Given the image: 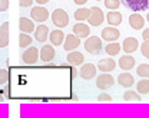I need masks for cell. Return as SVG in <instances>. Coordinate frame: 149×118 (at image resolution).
<instances>
[{
  "instance_id": "obj_5",
  "label": "cell",
  "mask_w": 149,
  "mask_h": 118,
  "mask_svg": "<svg viewBox=\"0 0 149 118\" xmlns=\"http://www.w3.org/2000/svg\"><path fill=\"white\" fill-rule=\"evenodd\" d=\"M113 84H115V78L112 77L109 72H102V75H99L96 78V86L99 89H102V91L113 86Z\"/></svg>"
},
{
  "instance_id": "obj_14",
  "label": "cell",
  "mask_w": 149,
  "mask_h": 118,
  "mask_svg": "<svg viewBox=\"0 0 149 118\" xmlns=\"http://www.w3.org/2000/svg\"><path fill=\"white\" fill-rule=\"evenodd\" d=\"M49 33H50L49 27H47L46 25H42V23H40L36 29H35V39H36L37 42H40V43H43V42L47 40Z\"/></svg>"
},
{
  "instance_id": "obj_31",
  "label": "cell",
  "mask_w": 149,
  "mask_h": 118,
  "mask_svg": "<svg viewBox=\"0 0 149 118\" xmlns=\"http://www.w3.org/2000/svg\"><path fill=\"white\" fill-rule=\"evenodd\" d=\"M9 45V33L0 30V48H6Z\"/></svg>"
},
{
  "instance_id": "obj_2",
  "label": "cell",
  "mask_w": 149,
  "mask_h": 118,
  "mask_svg": "<svg viewBox=\"0 0 149 118\" xmlns=\"http://www.w3.org/2000/svg\"><path fill=\"white\" fill-rule=\"evenodd\" d=\"M132 12H146L149 10V0H120Z\"/></svg>"
},
{
  "instance_id": "obj_38",
  "label": "cell",
  "mask_w": 149,
  "mask_h": 118,
  "mask_svg": "<svg viewBox=\"0 0 149 118\" xmlns=\"http://www.w3.org/2000/svg\"><path fill=\"white\" fill-rule=\"evenodd\" d=\"M35 1H36L39 6H43V4H46V3H47L49 0H35Z\"/></svg>"
},
{
  "instance_id": "obj_33",
  "label": "cell",
  "mask_w": 149,
  "mask_h": 118,
  "mask_svg": "<svg viewBox=\"0 0 149 118\" xmlns=\"http://www.w3.org/2000/svg\"><path fill=\"white\" fill-rule=\"evenodd\" d=\"M97 101H99V102H111L112 97L109 95V94H106V92H102V94H99Z\"/></svg>"
},
{
  "instance_id": "obj_32",
  "label": "cell",
  "mask_w": 149,
  "mask_h": 118,
  "mask_svg": "<svg viewBox=\"0 0 149 118\" xmlns=\"http://www.w3.org/2000/svg\"><path fill=\"white\" fill-rule=\"evenodd\" d=\"M9 82V72L6 69H0V85H6Z\"/></svg>"
},
{
  "instance_id": "obj_6",
  "label": "cell",
  "mask_w": 149,
  "mask_h": 118,
  "mask_svg": "<svg viewBox=\"0 0 149 118\" xmlns=\"http://www.w3.org/2000/svg\"><path fill=\"white\" fill-rule=\"evenodd\" d=\"M37 59H39V49L36 46H29L22 55V60L26 65H35Z\"/></svg>"
},
{
  "instance_id": "obj_13",
  "label": "cell",
  "mask_w": 149,
  "mask_h": 118,
  "mask_svg": "<svg viewBox=\"0 0 149 118\" xmlns=\"http://www.w3.org/2000/svg\"><path fill=\"white\" fill-rule=\"evenodd\" d=\"M138 48H139V42H138L136 38H132V36L126 38V39L123 40V43H122V49H123L125 53H128V55L133 53L135 51H138Z\"/></svg>"
},
{
  "instance_id": "obj_41",
  "label": "cell",
  "mask_w": 149,
  "mask_h": 118,
  "mask_svg": "<svg viewBox=\"0 0 149 118\" xmlns=\"http://www.w3.org/2000/svg\"><path fill=\"white\" fill-rule=\"evenodd\" d=\"M146 20L149 22V12H148V15H146Z\"/></svg>"
},
{
  "instance_id": "obj_15",
  "label": "cell",
  "mask_w": 149,
  "mask_h": 118,
  "mask_svg": "<svg viewBox=\"0 0 149 118\" xmlns=\"http://www.w3.org/2000/svg\"><path fill=\"white\" fill-rule=\"evenodd\" d=\"M118 65L120 66V69H123V71H129V69H133V68H135L136 60H135L133 56H130V55H128V53H125L122 58L119 59Z\"/></svg>"
},
{
  "instance_id": "obj_22",
  "label": "cell",
  "mask_w": 149,
  "mask_h": 118,
  "mask_svg": "<svg viewBox=\"0 0 149 118\" xmlns=\"http://www.w3.org/2000/svg\"><path fill=\"white\" fill-rule=\"evenodd\" d=\"M106 20H108V23L111 25V26H119L120 23H122V15H120V12H115V10H111V12H108V15H106Z\"/></svg>"
},
{
  "instance_id": "obj_35",
  "label": "cell",
  "mask_w": 149,
  "mask_h": 118,
  "mask_svg": "<svg viewBox=\"0 0 149 118\" xmlns=\"http://www.w3.org/2000/svg\"><path fill=\"white\" fill-rule=\"evenodd\" d=\"M32 3H33V0H19L20 7H30Z\"/></svg>"
},
{
  "instance_id": "obj_11",
  "label": "cell",
  "mask_w": 149,
  "mask_h": 118,
  "mask_svg": "<svg viewBox=\"0 0 149 118\" xmlns=\"http://www.w3.org/2000/svg\"><path fill=\"white\" fill-rule=\"evenodd\" d=\"M96 66L93 63H82V68L79 71L80 74V78L83 79H92L96 77Z\"/></svg>"
},
{
  "instance_id": "obj_1",
  "label": "cell",
  "mask_w": 149,
  "mask_h": 118,
  "mask_svg": "<svg viewBox=\"0 0 149 118\" xmlns=\"http://www.w3.org/2000/svg\"><path fill=\"white\" fill-rule=\"evenodd\" d=\"M83 46H85V49H86L89 53H92V55H97V53H100V52H102V49H103L102 39H100V38H97V36H89V38H86Z\"/></svg>"
},
{
  "instance_id": "obj_4",
  "label": "cell",
  "mask_w": 149,
  "mask_h": 118,
  "mask_svg": "<svg viewBox=\"0 0 149 118\" xmlns=\"http://www.w3.org/2000/svg\"><path fill=\"white\" fill-rule=\"evenodd\" d=\"M30 18L32 20H35L36 23H43L49 19V10L43 6H37V7H33L30 10Z\"/></svg>"
},
{
  "instance_id": "obj_29",
  "label": "cell",
  "mask_w": 149,
  "mask_h": 118,
  "mask_svg": "<svg viewBox=\"0 0 149 118\" xmlns=\"http://www.w3.org/2000/svg\"><path fill=\"white\" fill-rule=\"evenodd\" d=\"M120 6V0H105V7L109 10H116Z\"/></svg>"
},
{
  "instance_id": "obj_9",
  "label": "cell",
  "mask_w": 149,
  "mask_h": 118,
  "mask_svg": "<svg viewBox=\"0 0 149 118\" xmlns=\"http://www.w3.org/2000/svg\"><path fill=\"white\" fill-rule=\"evenodd\" d=\"M120 36V32L115 27V26H109V27H105L102 30V39L106 40V42H116Z\"/></svg>"
},
{
  "instance_id": "obj_7",
  "label": "cell",
  "mask_w": 149,
  "mask_h": 118,
  "mask_svg": "<svg viewBox=\"0 0 149 118\" xmlns=\"http://www.w3.org/2000/svg\"><path fill=\"white\" fill-rule=\"evenodd\" d=\"M103 19H105V15H103V10L100 7H92L91 9V16L88 19V23L89 26H99L103 23Z\"/></svg>"
},
{
  "instance_id": "obj_26",
  "label": "cell",
  "mask_w": 149,
  "mask_h": 118,
  "mask_svg": "<svg viewBox=\"0 0 149 118\" xmlns=\"http://www.w3.org/2000/svg\"><path fill=\"white\" fill-rule=\"evenodd\" d=\"M123 99L126 102H141L142 101V97L136 92V91H126L123 94Z\"/></svg>"
},
{
  "instance_id": "obj_37",
  "label": "cell",
  "mask_w": 149,
  "mask_h": 118,
  "mask_svg": "<svg viewBox=\"0 0 149 118\" xmlns=\"http://www.w3.org/2000/svg\"><path fill=\"white\" fill-rule=\"evenodd\" d=\"M142 36H143V39L145 40H149V29H145V30H143Z\"/></svg>"
},
{
  "instance_id": "obj_16",
  "label": "cell",
  "mask_w": 149,
  "mask_h": 118,
  "mask_svg": "<svg viewBox=\"0 0 149 118\" xmlns=\"http://www.w3.org/2000/svg\"><path fill=\"white\" fill-rule=\"evenodd\" d=\"M19 29L22 33H33L35 32V23L27 18H20L19 20Z\"/></svg>"
},
{
  "instance_id": "obj_3",
  "label": "cell",
  "mask_w": 149,
  "mask_h": 118,
  "mask_svg": "<svg viewBox=\"0 0 149 118\" xmlns=\"http://www.w3.org/2000/svg\"><path fill=\"white\" fill-rule=\"evenodd\" d=\"M52 22L53 25L57 27H66L69 25V15L63 10V9H56L55 12L52 13Z\"/></svg>"
},
{
  "instance_id": "obj_21",
  "label": "cell",
  "mask_w": 149,
  "mask_h": 118,
  "mask_svg": "<svg viewBox=\"0 0 149 118\" xmlns=\"http://www.w3.org/2000/svg\"><path fill=\"white\" fill-rule=\"evenodd\" d=\"M118 82H119L120 86H125V88H130V86L135 84L133 77L130 75L128 71H125V72H122L120 75H118Z\"/></svg>"
},
{
  "instance_id": "obj_10",
  "label": "cell",
  "mask_w": 149,
  "mask_h": 118,
  "mask_svg": "<svg viewBox=\"0 0 149 118\" xmlns=\"http://www.w3.org/2000/svg\"><path fill=\"white\" fill-rule=\"evenodd\" d=\"M79 46H80V38H77L76 35H68L65 38V42H63L65 51L72 52V51H76Z\"/></svg>"
},
{
  "instance_id": "obj_30",
  "label": "cell",
  "mask_w": 149,
  "mask_h": 118,
  "mask_svg": "<svg viewBox=\"0 0 149 118\" xmlns=\"http://www.w3.org/2000/svg\"><path fill=\"white\" fill-rule=\"evenodd\" d=\"M141 48V53L143 55V58L149 59V40H145L142 45H139Z\"/></svg>"
},
{
  "instance_id": "obj_8",
  "label": "cell",
  "mask_w": 149,
  "mask_h": 118,
  "mask_svg": "<svg viewBox=\"0 0 149 118\" xmlns=\"http://www.w3.org/2000/svg\"><path fill=\"white\" fill-rule=\"evenodd\" d=\"M56 56V51L55 48H53V45L50 46V45H45V46H42V49L39 51V58L42 59L45 63H49V62H52Z\"/></svg>"
},
{
  "instance_id": "obj_19",
  "label": "cell",
  "mask_w": 149,
  "mask_h": 118,
  "mask_svg": "<svg viewBox=\"0 0 149 118\" xmlns=\"http://www.w3.org/2000/svg\"><path fill=\"white\" fill-rule=\"evenodd\" d=\"M65 33L60 30V29H56V30H52L50 33H49V39L52 42V45L53 46H60V45H63V42H65Z\"/></svg>"
},
{
  "instance_id": "obj_28",
  "label": "cell",
  "mask_w": 149,
  "mask_h": 118,
  "mask_svg": "<svg viewBox=\"0 0 149 118\" xmlns=\"http://www.w3.org/2000/svg\"><path fill=\"white\" fill-rule=\"evenodd\" d=\"M136 72H138V75L141 78H149V65L148 63H141L138 66Z\"/></svg>"
},
{
  "instance_id": "obj_42",
  "label": "cell",
  "mask_w": 149,
  "mask_h": 118,
  "mask_svg": "<svg viewBox=\"0 0 149 118\" xmlns=\"http://www.w3.org/2000/svg\"><path fill=\"white\" fill-rule=\"evenodd\" d=\"M96 1H102V0H96Z\"/></svg>"
},
{
  "instance_id": "obj_18",
  "label": "cell",
  "mask_w": 149,
  "mask_h": 118,
  "mask_svg": "<svg viewBox=\"0 0 149 118\" xmlns=\"http://www.w3.org/2000/svg\"><path fill=\"white\" fill-rule=\"evenodd\" d=\"M68 62L70 63V65H73V66H79V65H82L83 62H85V56H83V53H80V52H77V51H72V52H69L68 53Z\"/></svg>"
},
{
  "instance_id": "obj_36",
  "label": "cell",
  "mask_w": 149,
  "mask_h": 118,
  "mask_svg": "<svg viewBox=\"0 0 149 118\" xmlns=\"http://www.w3.org/2000/svg\"><path fill=\"white\" fill-rule=\"evenodd\" d=\"M0 30H1V32H6V33H9V23H3V25L0 26Z\"/></svg>"
},
{
  "instance_id": "obj_27",
  "label": "cell",
  "mask_w": 149,
  "mask_h": 118,
  "mask_svg": "<svg viewBox=\"0 0 149 118\" xmlns=\"http://www.w3.org/2000/svg\"><path fill=\"white\" fill-rule=\"evenodd\" d=\"M136 92L138 94H149V78H143L142 81L138 82Z\"/></svg>"
},
{
  "instance_id": "obj_12",
  "label": "cell",
  "mask_w": 149,
  "mask_h": 118,
  "mask_svg": "<svg viewBox=\"0 0 149 118\" xmlns=\"http://www.w3.org/2000/svg\"><path fill=\"white\" fill-rule=\"evenodd\" d=\"M73 35H76L80 39L89 38V35H91V26L86 25V23H76L73 26Z\"/></svg>"
},
{
  "instance_id": "obj_40",
  "label": "cell",
  "mask_w": 149,
  "mask_h": 118,
  "mask_svg": "<svg viewBox=\"0 0 149 118\" xmlns=\"http://www.w3.org/2000/svg\"><path fill=\"white\" fill-rule=\"evenodd\" d=\"M1 101H3V95L0 94V102H1Z\"/></svg>"
},
{
  "instance_id": "obj_23",
  "label": "cell",
  "mask_w": 149,
  "mask_h": 118,
  "mask_svg": "<svg viewBox=\"0 0 149 118\" xmlns=\"http://www.w3.org/2000/svg\"><path fill=\"white\" fill-rule=\"evenodd\" d=\"M89 16H91V9H86V7H80L74 12V19L77 22H85L89 19Z\"/></svg>"
},
{
  "instance_id": "obj_24",
  "label": "cell",
  "mask_w": 149,
  "mask_h": 118,
  "mask_svg": "<svg viewBox=\"0 0 149 118\" xmlns=\"http://www.w3.org/2000/svg\"><path fill=\"white\" fill-rule=\"evenodd\" d=\"M120 49H122V45H119L118 42H111L109 45H106V46H105V52H106L109 56H115V55H118V53L120 52Z\"/></svg>"
},
{
  "instance_id": "obj_25",
  "label": "cell",
  "mask_w": 149,
  "mask_h": 118,
  "mask_svg": "<svg viewBox=\"0 0 149 118\" xmlns=\"http://www.w3.org/2000/svg\"><path fill=\"white\" fill-rule=\"evenodd\" d=\"M33 42V38L29 35V33H20L19 35V46L23 49V48H29Z\"/></svg>"
},
{
  "instance_id": "obj_34",
  "label": "cell",
  "mask_w": 149,
  "mask_h": 118,
  "mask_svg": "<svg viewBox=\"0 0 149 118\" xmlns=\"http://www.w3.org/2000/svg\"><path fill=\"white\" fill-rule=\"evenodd\" d=\"M9 9V0H0V12H6Z\"/></svg>"
},
{
  "instance_id": "obj_17",
  "label": "cell",
  "mask_w": 149,
  "mask_h": 118,
  "mask_svg": "<svg viewBox=\"0 0 149 118\" xmlns=\"http://www.w3.org/2000/svg\"><path fill=\"white\" fill-rule=\"evenodd\" d=\"M116 68V62L112 58H105L97 62V69L102 72H112Z\"/></svg>"
},
{
  "instance_id": "obj_20",
  "label": "cell",
  "mask_w": 149,
  "mask_h": 118,
  "mask_svg": "<svg viewBox=\"0 0 149 118\" xmlns=\"http://www.w3.org/2000/svg\"><path fill=\"white\" fill-rule=\"evenodd\" d=\"M129 25L132 29H142L143 27V25H145V19H143V16L142 15H139V13H132L129 16Z\"/></svg>"
},
{
  "instance_id": "obj_39",
  "label": "cell",
  "mask_w": 149,
  "mask_h": 118,
  "mask_svg": "<svg viewBox=\"0 0 149 118\" xmlns=\"http://www.w3.org/2000/svg\"><path fill=\"white\" fill-rule=\"evenodd\" d=\"M74 3H76V4H79V6H82V4H85V3H86V1H88V0H73Z\"/></svg>"
}]
</instances>
